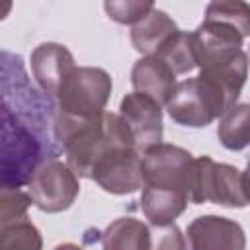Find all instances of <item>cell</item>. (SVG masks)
<instances>
[{"mask_svg":"<svg viewBox=\"0 0 250 250\" xmlns=\"http://www.w3.org/2000/svg\"><path fill=\"white\" fill-rule=\"evenodd\" d=\"M55 135L66 154V164L78 178H90L96 164L117 146H135V139L119 113L105 111L94 119H72L57 113Z\"/></svg>","mask_w":250,"mask_h":250,"instance_id":"cell-1","label":"cell"},{"mask_svg":"<svg viewBox=\"0 0 250 250\" xmlns=\"http://www.w3.org/2000/svg\"><path fill=\"white\" fill-rule=\"evenodd\" d=\"M232 105H236L217 84L197 74L178 82L176 94L166 105L172 121L184 127H207L217 117H223Z\"/></svg>","mask_w":250,"mask_h":250,"instance_id":"cell-2","label":"cell"},{"mask_svg":"<svg viewBox=\"0 0 250 250\" xmlns=\"http://www.w3.org/2000/svg\"><path fill=\"white\" fill-rule=\"evenodd\" d=\"M113 82L100 66H76L62 82L57 98V113L72 119H94L105 113Z\"/></svg>","mask_w":250,"mask_h":250,"instance_id":"cell-3","label":"cell"},{"mask_svg":"<svg viewBox=\"0 0 250 250\" xmlns=\"http://www.w3.org/2000/svg\"><path fill=\"white\" fill-rule=\"evenodd\" d=\"M193 172H195V158L191 156L189 150L178 145L160 143L143 152V176H145L143 188L166 189V191L186 193L191 197Z\"/></svg>","mask_w":250,"mask_h":250,"instance_id":"cell-4","label":"cell"},{"mask_svg":"<svg viewBox=\"0 0 250 250\" xmlns=\"http://www.w3.org/2000/svg\"><path fill=\"white\" fill-rule=\"evenodd\" d=\"M191 203L211 201L221 207L242 209L248 205V199L242 189V172L236 166L215 162L211 156L203 154L195 158L193 186H191Z\"/></svg>","mask_w":250,"mask_h":250,"instance_id":"cell-5","label":"cell"},{"mask_svg":"<svg viewBox=\"0 0 250 250\" xmlns=\"http://www.w3.org/2000/svg\"><path fill=\"white\" fill-rule=\"evenodd\" d=\"M27 193L37 209L43 213H61L72 207L80 193L78 176L72 168L59 160H43L27 182Z\"/></svg>","mask_w":250,"mask_h":250,"instance_id":"cell-6","label":"cell"},{"mask_svg":"<svg viewBox=\"0 0 250 250\" xmlns=\"http://www.w3.org/2000/svg\"><path fill=\"white\" fill-rule=\"evenodd\" d=\"M92 180L107 193L129 195L145 186L143 176V154L135 146L111 148L96 164Z\"/></svg>","mask_w":250,"mask_h":250,"instance_id":"cell-7","label":"cell"},{"mask_svg":"<svg viewBox=\"0 0 250 250\" xmlns=\"http://www.w3.org/2000/svg\"><path fill=\"white\" fill-rule=\"evenodd\" d=\"M119 115L127 123L135 148L143 154L154 145L162 143V105L141 92H129L119 104Z\"/></svg>","mask_w":250,"mask_h":250,"instance_id":"cell-8","label":"cell"},{"mask_svg":"<svg viewBox=\"0 0 250 250\" xmlns=\"http://www.w3.org/2000/svg\"><path fill=\"white\" fill-rule=\"evenodd\" d=\"M189 250H246L240 223L221 215H201L188 225Z\"/></svg>","mask_w":250,"mask_h":250,"instance_id":"cell-9","label":"cell"},{"mask_svg":"<svg viewBox=\"0 0 250 250\" xmlns=\"http://www.w3.org/2000/svg\"><path fill=\"white\" fill-rule=\"evenodd\" d=\"M31 72L41 90L49 96H57L62 82L76 68L72 53L55 41L39 43L31 53Z\"/></svg>","mask_w":250,"mask_h":250,"instance_id":"cell-10","label":"cell"},{"mask_svg":"<svg viewBox=\"0 0 250 250\" xmlns=\"http://www.w3.org/2000/svg\"><path fill=\"white\" fill-rule=\"evenodd\" d=\"M131 84L135 92L152 98L160 105H168L178 88L176 74L158 57L139 59L131 70Z\"/></svg>","mask_w":250,"mask_h":250,"instance_id":"cell-11","label":"cell"},{"mask_svg":"<svg viewBox=\"0 0 250 250\" xmlns=\"http://www.w3.org/2000/svg\"><path fill=\"white\" fill-rule=\"evenodd\" d=\"M178 31L180 27L164 10L152 8L137 25L131 27V43L135 51L145 57H152Z\"/></svg>","mask_w":250,"mask_h":250,"instance_id":"cell-12","label":"cell"},{"mask_svg":"<svg viewBox=\"0 0 250 250\" xmlns=\"http://www.w3.org/2000/svg\"><path fill=\"white\" fill-rule=\"evenodd\" d=\"M189 195L166 191V189H154V188H143L141 193V209L143 215L148 219L150 227H164L172 225L188 207Z\"/></svg>","mask_w":250,"mask_h":250,"instance_id":"cell-13","label":"cell"},{"mask_svg":"<svg viewBox=\"0 0 250 250\" xmlns=\"http://www.w3.org/2000/svg\"><path fill=\"white\" fill-rule=\"evenodd\" d=\"M104 250H150V227L135 217H119L102 234Z\"/></svg>","mask_w":250,"mask_h":250,"instance_id":"cell-14","label":"cell"},{"mask_svg":"<svg viewBox=\"0 0 250 250\" xmlns=\"http://www.w3.org/2000/svg\"><path fill=\"white\" fill-rule=\"evenodd\" d=\"M217 137L229 150H242L250 145V104L232 105L217 125Z\"/></svg>","mask_w":250,"mask_h":250,"instance_id":"cell-15","label":"cell"},{"mask_svg":"<svg viewBox=\"0 0 250 250\" xmlns=\"http://www.w3.org/2000/svg\"><path fill=\"white\" fill-rule=\"evenodd\" d=\"M152 57H158L160 61H164L172 72L178 76V74H188L191 72L195 66H197V61H195V51H193V35L188 33V31H178L174 33L158 51L156 55Z\"/></svg>","mask_w":250,"mask_h":250,"instance_id":"cell-16","label":"cell"},{"mask_svg":"<svg viewBox=\"0 0 250 250\" xmlns=\"http://www.w3.org/2000/svg\"><path fill=\"white\" fill-rule=\"evenodd\" d=\"M0 250H43L39 229L27 219L0 225Z\"/></svg>","mask_w":250,"mask_h":250,"instance_id":"cell-17","label":"cell"},{"mask_svg":"<svg viewBox=\"0 0 250 250\" xmlns=\"http://www.w3.org/2000/svg\"><path fill=\"white\" fill-rule=\"evenodd\" d=\"M205 20L234 27L244 39L250 37V4L242 0H217L205 8Z\"/></svg>","mask_w":250,"mask_h":250,"instance_id":"cell-18","label":"cell"},{"mask_svg":"<svg viewBox=\"0 0 250 250\" xmlns=\"http://www.w3.org/2000/svg\"><path fill=\"white\" fill-rule=\"evenodd\" d=\"M152 8H156L152 2H141V0H107L104 2V10L109 16V20L123 23V25H137Z\"/></svg>","mask_w":250,"mask_h":250,"instance_id":"cell-19","label":"cell"},{"mask_svg":"<svg viewBox=\"0 0 250 250\" xmlns=\"http://www.w3.org/2000/svg\"><path fill=\"white\" fill-rule=\"evenodd\" d=\"M31 203L33 201L27 191H21L20 188H2V191H0V225L23 219L25 211Z\"/></svg>","mask_w":250,"mask_h":250,"instance_id":"cell-20","label":"cell"},{"mask_svg":"<svg viewBox=\"0 0 250 250\" xmlns=\"http://www.w3.org/2000/svg\"><path fill=\"white\" fill-rule=\"evenodd\" d=\"M150 250H186V236L174 223L150 227Z\"/></svg>","mask_w":250,"mask_h":250,"instance_id":"cell-21","label":"cell"},{"mask_svg":"<svg viewBox=\"0 0 250 250\" xmlns=\"http://www.w3.org/2000/svg\"><path fill=\"white\" fill-rule=\"evenodd\" d=\"M242 189H244V195L250 203V156H248V162H246V168L242 170Z\"/></svg>","mask_w":250,"mask_h":250,"instance_id":"cell-22","label":"cell"},{"mask_svg":"<svg viewBox=\"0 0 250 250\" xmlns=\"http://www.w3.org/2000/svg\"><path fill=\"white\" fill-rule=\"evenodd\" d=\"M53 250H84V248L74 244V242H62V244H57Z\"/></svg>","mask_w":250,"mask_h":250,"instance_id":"cell-23","label":"cell"},{"mask_svg":"<svg viewBox=\"0 0 250 250\" xmlns=\"http://www.w3.org/2000/svg\"><path fill=\"white\" fill-rule=\"evenodd\" d=\"M248 59H250V55H248Z\"/></svg>","mask_w":250,"mask_h":250,"instance_id":"cell-24","label":"cell"}]
</instances>
